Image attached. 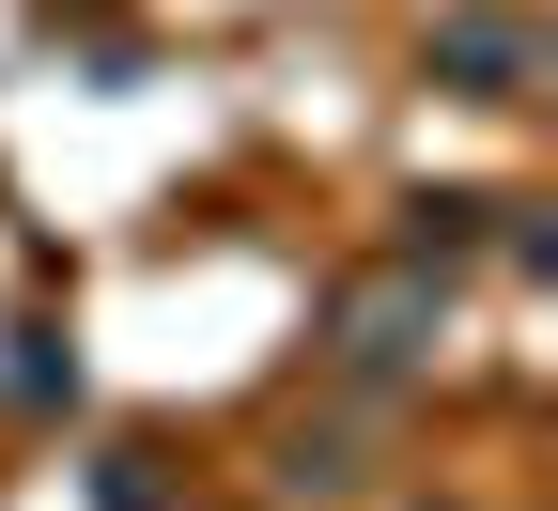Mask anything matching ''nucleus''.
<instances>
[{
    "label": "nucleus",
    "mask_w": 558,
    "mask_h": 511,
    "mask_svg": "<svg viewBox=\"0 0 558 511\" xmlns=\"http://www.w3.org/2000/svg\"><path fill=\"white\" fill-rule=\"evenodd\" d=\"M418 78L465 94V109H527V94H543V16H512V0H450L435 32H418Z\"/></svg>",
    "instance_id": "f257e3e1"
},
{
    "label": "nucleus",
    "mask_w": 558,
    "mask_h": 511,
    "mask_svg": "<svg viewBox=\"0 0 558 511\" xmlns=\"http://www.w3.org/2000/svg\"><path fill=\"white\" fill-rule=\"evenodd\" d=\"M0 388H16V403H62V388H78V356H47V326H16V373H0Z\"/></svg>",
    "instance_id": "7ed1b4c3"
},
{
    "label": "nucleus",
    "mask_w": 558,
    "mask_h": 511,
    "mask_svg": "<svg viewBox=\"0 0 558 511\" xmlns=\"http://www.w3.org/2000/svg\"><path fill=\"white\" fill-rule=\"evenodd\" d=\"M403 326H418V295H357V311H341V373H403V356H418Z\"/></svg>",
    "instance_id": "f03ea898"
}]
</instances>
